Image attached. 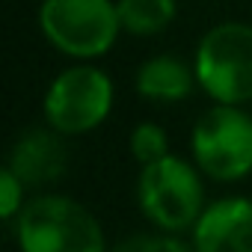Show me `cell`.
I'll return each instance as SVG.
<instances>
[{"instance_id": "1", "label": "cell", "mask_w": 252, "mask_h": 252, "mask_svg": "<svg viewBox=\"0 0 252 252\" xmlns=\"http://www.w3.org/2000/svg\"><path fill=\"white\" fill-rule=\"evenodd\" d=\"M21 252H107L104 228L95 214L60 193L24 202L15 217Z\"/></svg>"}, {"instance_id": "10", "label": "cell", "mask_w": 252, "mask_h": 252, "mask_svg": "<svg viewBox=\"0 0 252 252\" xmlns=\"http://www.w3.org/2000/svg\"><path fill=\"white\" fill-rule=\"evenodd\" d=\"M122 30L131 36H158L175 18V0H119Z\"/></svg>"}, {"instance_id": "7", "label": "cell", "mask_w": 252, "mask_h": 252, "mask_svg": "<svg viewBox=\"0 0 252 252\" xmlns=\"http://www.w3.org/2000/svg\"><path fill=\"white\" fill-rule=\"evenodd\" d=\"M190 231L196 252H252V199L225 196L205 205Z\"/></svg>"}, {"instance_id": "13", "label": "cell", "mask_w": 252, "mask_h": 252, "mask_svg": "<svg viewBox=\"0 0 252 252\" xmlns=\"http://www.w3.org/2000/svg\"><path fill=\"white\" fill-rule=\"evenodd\" d=\"M24 181L6 166L3 172H0V214H3V220H15L18 211L24 208Z\"/></svg>"}, {"instance_id": "9", "label": "cell", "mask_w": 252, "mask_h": 252, "mask_svg": "<svg viewBox=\"0 0 252 252\" xmlns=\"http://www.w3.org/2000/svg\"><path fill=\"white\" fill-rule=\"evenodd\" d=\"M196 68H190L175 54H158L146 60L137 71V92L146 101L158 104H175L184 101L196 86Z\"/></svg>"}, {"instance_id": "3", "label": "cell", "mask_w": 252, "mask_h": 252, "mask_svg": "<svg viewBox=\"0 0 252 252\" xmlns=\"http://www.w3.org/2000/svg\"><path fill=\"white\" fill-rule=\"evenodd\" d=\"M39 27L45 39L65 57H104L122 30L113 0H42Z\"/></svg>"}, {"instance_id": "5", "label": "cell", "mask_w": 252, "mask_h": 252, "mask_svg": "<svg viewBox=\"0 0 252 252\" xmlns=\"http://www.w3.org/2000/svg\"><path fill=\"white\" fill-rule=\"evenodd\" d=\"M196 80L217 104L252 101V24L211 27L196 48Z\"/></svg>"}, {"instance_id": "11", "label": "cell", "mask_w": 252, "mask_h": 252, "mask_svg": "<svg viewBox=\"0 0 252 252\" xmlns=\"http://www.w3.org/2000/svg\"><path fill=\"white\" fill-rule=\"evenodd\" d=\"M131 155L140 166L146 163H155L160 158L169 155V137L160 125L155 122H140L137 128L131 131Z\"/></svg>"}, {"instance_id": "4", "label": "cell", "mask_w": 252, "mask_h": 252, "mask_svg": "<svg viewBox=\"0 0 252 252\" xmlns=\"http://www.w3.org/2000/svg\"><path fill=\"white\" fill-rule=\"evenodd\" d=\"M193 163L214 181H240L252 172V116L240 104L205 110L190 134Z\"/></svg>"}, {"instance_id": "6", "label": "cell", "mask_w": 252, "mask_h": 252, "mask_svg": "<svg viewBox=\"0 0 252 252\" xmlns=\"http://www.w3.org/2000/svg\"><path fill=\"white\" fill-rule=\"evenodd\" d=\"M113 80L95 65H71L60 71L45 92V119L63 137L95 131L110 116Z\"/></svg>"}, {"instance_id": "12", "label": "cell", "mask_w": 252, "mask_h": 252, "mask_svg": "<svg viewBox=\"0 0 252 252\" xmlns=\"http://www.w3.org/2000/svg\"><path fill=\"white\" fill-rule=\"evenodd\" d=\"M107 252H196V249L163 231V234H131L119 240L116 246H110Z\"/></svg>"}, {"instance_id": "2", "label": "cell", "mask_w": 252, "mask_h": 252, "mask_svg": "<svg viewBox=\"0 0 252 252\" xmlns=\"http://www.w3.org/2000/svg\"><path fill=\"white\" fill-rule=\"evenodd\" d=\"M199 172V166H190L178 155L146 163L137 178V202L146 220L169 234L193 228L205 211V184Z\"/></svg>"}, {"instance_id": "8", "label": "cell", "mask_w": 252, "mask_h": 252, "mask_svg": "<svg viewBox=\"0 0 252 252\" xmlns=\"http://www.w3.org/2000/svg\"><path fill=\"white\" fill-rule=\"evenodd\" d=\"M65 143L60 131H45V128H30L27 134L18 137L9 155V169L24 181V184H51L65 172Z\"/></svg>"}]
</instances>
